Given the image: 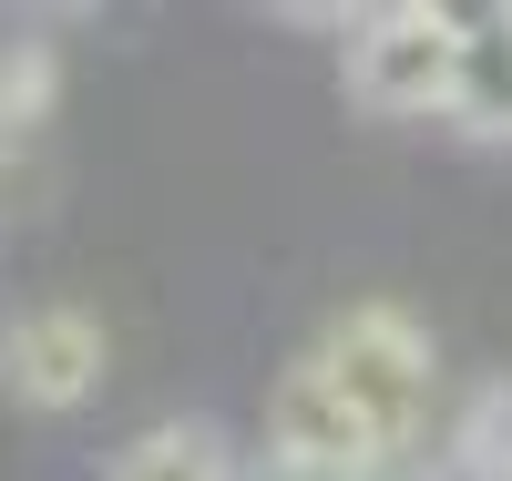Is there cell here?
<instances>
[{
  "label": "cell",
  "mask_w": 512,
  "mask_h": 481,
  "mask_svg": "<svg viewBox=\"0 0 512 481\" xmlns=\"http://www.w3.org/2000/svg\"><path fill=\"white\" fill-rule=\"evenodd\" d=\"M103 369H113V338H103V318H93V308L52 297V308H21V318H11V348H0V389H11L21 410L62 420V410H82V400L103 389Z\"/></svg>",
  "instance_id": "cell-3"
},
{
  "label": "cell",
  "mask_w": 512,
  "mask_h": 481,
  "mask_svg": "<svg viewBox=\"0 0 512 481\" xmlns=\"http://www.w3.org/2000/svg\"><path fill=\"white\" fill-rule=\"evenodd\" d=\"M41 205H52V164H41V144H0V226H31Z\"/></svg>",
  "instance_id": "cell-9"
},
{
  "label": "cell",
  "mask_w": 512,
  "mask_h": 481,
  "mask_svg": "<svg viewBox=\"0 0 512 481\" xmlns=\"http://www.w3.org/2000/svg\"><path fill=\"white\" fill-rule=\"evenodd\" d=\"M451 72H461V21L431 11V0H400V11H369L349 21V62H338V82H349L359 113H451Z\"/></svg>",
  "instance_id": "cell-2"
},
{
  "label": "cell",
  "mask_w": 512,
  "mask_h": 481,
  "mask_svg": "<svg viewBox=\"0 0 512 481\" xmlns=\"http://www.w3.org/2000/svg\"><path fill=\"white\" fill-rule=\"evenodd\" d=\"M246 481H338V471H297V461H246Z\"/></svg>",
  "instance_id": "cell-10"
},
{
  "label": "cell",
  "mask_w": 512,
  "mask_h": 481,
  "mask_svg": "<svg viewBox=\"0 0 512 481\" xmlns=\"http://www.w3.org/2000/svg\"><path fill=\"white\" fill-rule=\"evenodd\" d=\"M451 481H512V369L461 400V420H451Z\"/></svg>",
  "instance_id": "cell-8"
},
{
  "label": "cell",
  "mask_w": 512,
  "mask_h": 481,
  "mask_svg": "<svg viewBox=\"0 0 512 481\" xmlns=\"http://www.w3.org/2000/svg\"><path fill=\"white\" fill-rule=\"evenodd\" d=\"M451 123H461L472 144H512V11H482V21H461Z\"/></svg>",
  "instance_id": "cell-5"
},
{
  "label": "cell",
  "mask_w": 512,
  "mask_h": 481,
  "mask_svg": "<svg viewBox=\"0 0 512 481\" xmlns=\"http://www.w3.org/2000/svg\"><path fill=\"white\" fill-rule=\"evenodd\" d=\"M318 369L328 389L359 410V430L379 441V461L420 441V420H431V389H441V348L431 328H420L410 308H390V297H369V308H338L328 338H318Z\"/></svg>",
  "instance_id": "cell-1"
},
{
  "label": "cell",
  "mask_w": 512,
  "mask_h": 481,
  "mask_svg": "<svg viewBox=\"0 0 512 481\" xmlns=\"http://www.w3.org/2000/svg\"><path fill=\"white\" fill-rule=\"evenodd\" d=\"M267 461L338 471V481H379V441L359 430V410L328 389V369H318V359H297V369L267 389Z\"/></svg>",
  "instance_id": "cell-4"
},
{
  "label": "cell",
  "mask_w": 512,
  "mask_h": 481,
  "mask_svg": "<svg viewBox=\"0 0 512 481\" xmlns=\"http://www.w3.org/2000/svg\"><path fill=\"white\" fill-rule=\"evenodd\" d=\"M62 103V52L52 41H0V144H41Z\"/></svg>",
  "instance_id": "cell-7"
},
{
  "label": "cell",
  "mask_w": 512,
  "mask_h": 481,
  "mask_svg": "<svg viewBox=\"0 0 512 481\" xmlns=\"http://www.w3.org/2000/svg\"><path fill=\"white\" fill-rule=\"evenodd\" d=\"M0 348H11V308H0Z\"/></svg>",
  "instance_id": "cell-11"
},
{
  "label": "cell",
  "mask_w": 512,
  "mask_h": 481,
  "mask_svg": "<svg viewBox=\"0 0 512 481\" xmlns=\"http://www.w3.org/2000/svg\"><path fill=\"white\" fill-rule=\"evenodd\" d=\"M103 481H246V461H236V441L216 420H154L113 451Z\"/></svg>",
  "instance_id": "cell-6"
}]
</instances>
